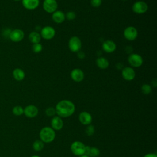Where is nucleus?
<instances>
[{
  "label": "nucleus",
  "instance_id": "obj_30",
  "mask_svg": "<svg viewBox=\"0 0 157 157\" xmlns=\"http://www.w3.org/2000/svg\"><path fill=\"white\" fill-rule=\"evenodd\" d=\"M90 4L92 7L97 8L99 7L102 4V0H91Z\"/></svg>",
  "mask_w": 157,
  "mask_h": 157
},
{
  "label": "nucleus",
  "instance_id": "obj_29",
  "mask_svg": "<svg viewBox=\"0 0 157 157\" xmlns=\"http://www.w3.org/2000/svg\"><path fill=\"white\" fill-rule=\"evenodd\" d=\"M65 17H66V18L67 20H72L75 18L76 14L73 11H69V12H67L65 14Z\"/></svg>",
  "mask_w": 157,
  "mask_h": 157
},
{
  "label": "nucleus",
  "instance_id": "obj_14",
  "mask_svg": "<svg viewBox=\"0 0 157 157\" xmlns=\"http://www.w3.org/2000/svg\"><path fill=\"white\" fill-rule=\"evenodd\" d=\"M71 77L74 82H80L84 78V72L79 68L74 69L71 72Z\"/></svg>",
  "mask_w": 157,
  "mask_h": 157
},
{
  "label": "nucleus",
  "instance_id": "obj_33",
  "mask_svg": "<svg viewBox=\"0 0 157 157\" xmlns=\"http://www.w3.org/2000/svg\"><path fill=\"white\" fill-rule=\"evenodd\" d=\"M151 85H152V86H153V87H156V85H157V83H156V79H155L154 80H153L152 82H151Z\"/></svg>",
  "mask_w": 157,
  "mask_h": 157
},
{
  "label": "nucleus",
  "instance_id": "obj_18",
  "mask_svg": "<svg viewBox=\"0 0 157 157\" xmlns=\"http://www.w3.org/2000/svg\"><path fill=\"white\" fill-rule=\"evenodd\" d=\"M52 18L56 23H62L66 19L65 13L61 10H56L52 13Z\"/></svg>",
  "mask_w": 157,
  "mask_h": 157
},
{
  "label": "nucleus",
  "instance_id": "obj_3",
  "mask_svg": "<svg viewBox=\"0 0 157 157\" xmlns=\"http://www.w3.org/2000/svg\"><path fill=\"white\" fill-rule=\"evenodd\" d=\"M71 151L75 156H82L85 155L86 145L80 141H74L71 145Z\"/></svg>",
  "mask_w": 157,
  "mask_h": 157
},
{
  "label": "nucleus",
  "instance_id": "obj_34",
  "mask_svg": "<svg viewBox=\"0 0 157 157\" xmlns=\"http://www.w3.org/2000/svg\"><path fill=\"white\" fill-rule=\"evenodd\" d=\"M78 157H89V156H87V155H83L80 156H78Z\"/></svg>",
  "mask_w": 157,
  "mask_h": 157
},
{
  "label": "nucleus",
  "instance_id": "obj_19",
  "mask_svg": "<svg viewBox=\"0 0 157 157\" xmlns=\"http://www.w3.org/2000/svg\"><path fill=\"white\" fill-rule=\"evenodd\" d=\"M85 155L89 157H98L100 155V150L95 147L86 146Z\"/></svg>",
  "mask_w": 157,
  "mask_h": 157
},
{
  "label": "nucleus",
  "instance_id": "obj_23",
  "mask_svg": "<svg viewBox=\"0 0 157 157\" xmlns=\"http://www.w3.org/2000/svg\"><path fill=\"white\" fill-rule=\"evenodd\" d=\"M44 147V143L40 140H36L33 144V148L36 151H41Z\"/></svg>",
  "mask_w": 157,
  "mask_h": 157
},
{
  "label": "nucleus",
  "instance_id": "obj_37",
  "mask_svg": "<svg viewBox=\"0 0 157 157\" xmlns=\"http://www.w3.org/2000/svg\"><path fill=\"white\" fill-rule=\"evenodd\" d=\"M121 1H127V0H121Z\"/></svg>",
  "mask_w": 157,
  "mask_h": 157
},
{
  "label": "nucleus",
  "instance_id": "obj_36",
  "mask_svg": "<svg viewBox=\"0 0 157 157\" xmlns=\"http://www.w3.org/2000/svg\"><path fill=\"white\" fill-rule=\"evenodd\" d=\"M13 1H21V0H13Z\"/></svg>",
  "mask_w": 157,
  "mask_h": 157
},
{
  "label": "nucleus",
  "instance_id": "obj_24",
  "mask_svg": "<svg viewBox=\"0 0 157 157\" xmlns=\"http://www.w3.org/2000/svg\"><path fill=\"white\" fill-rule=\"evenodd\" d=\"M152 87L149 84H144L141 86V91L144 94H148L151 92Z\"/></svg>",
  "mask_w": 157,
  "mask_h": 157
},
{
  "label": "nucleus",
  "instance_id": "obj_6",
  "mask_svg": "<svg viewBox=\"0 0 157 157\" xmlns=\"http://www.w3.org/2000/svg\"><path fill=\"white\" fill-rule=\"evenodd\" d=\"M129 64L134 67H139L143 64L142 57L137 53H131L128 58Z\"/></svg>",
  "mask_w": 157,
  "mask_h": 157
},
{
  "label": "nucleus",
  "instance_id": "obj_32",
  "mask_svg": "<svg viewBox=\"0 0 157 157\" xmlns=\"http://www.w3.org/2000/svg\"><path fill=\"white\" fill-rule=\"evenodd\" d=\"M144 157H157V155L156 153H150L145 155Z\"/></svg>",
  "mask_w": 157,
  "mask_h": 157
},
{
  "label": "nucleus",
  "instance_id": "obj_10",
  "mask_svg": "<svg viewBox=\"0 0 157 157\" xmlns=\"http://www.w3.org/2000/svg\"><path fill=\"white\" fill-rule=\"evenodd\" d=\"M44 10L49 13H52L56 10L58 3L56 0H44L43 2Z\"/></svg>",
  "mask_w": 157,
  "mask_h": 157
},
{
  "label": "nucleus",
  "instance_id": "obj_1",
  "mask_svg": "<svg viewBox=\"0 0 157 157\" xmlns=\"http://www.w3.org/2000/svg\"><path fill=\"white\" fill-rule=\"evenodd\" d=\"M56 113L61 118H67L74 114L75 110L74 104L67 99L61 100L55 106Z\"/></svg>",
  "mask_w": 157,
  "mask_h": 157
},
{
  "label": "nucleus",
  "instance_id": "obj_27",
  "mask_svg": "<svg viewBox=\"0 0 157 157\" xmlns=\"http://www.w3.org/2000/svg\"><path fill=\"white\" fill-rule=\"evenodd\" d=\"M42 49H43L42 45L40 43H37V44H33L32 50H33V52H34L36 53H40V52H42Z\"/></svg>",
  "mask_w": 157,
  "mask_h": 157
},
{
  "label": "nucleus",
  "instance_id": "obj_13",
  "mask_svg": "<svg viewBox=\"0 0 157 157\" xmlns=\"http://www.w3.org/2000/svg\"><path fill=\"white\" fill-rule=\"evenodd\" d=\"M64 126V122L60 117L56 115L53 117L51 120V128L55 131L61 130Z\"/></svg>",
  "mask_w": 157,
  "mask_h": 157
},
{
  "label": "nucleus",
  "instance_id": "obj_21",
  "mask_svg": "<svg viewBox=\"0 0 157 157\" xmlns=\"http://www.w3.org/2000/svg\"><path fill=\"white\" fill-rule=\"evenodd\" d=\"M96 63L97 66L101 69H107L109 66V61L104 57H99L96 60Z\"/></svg>",
  "mask_w": 157,
  "mask_h": 157
},
{
  "label": "nucleus",
  "instance_id": "obj_15",
  "mask_svg": "<svg viewBox=\"0 0 157 157\" xmlns=\"http://www.w3.org/2000/svg\"><path fill=\"white\" fill-rule=\"evenodd\" d=\"M78 120L82 124L87 126L91 124L92 121V116L89 112L83 111L81 112L78 115Z\"/></svg>",
  "mask_w": 157,
  "mask_h": 157
},
{
  "label": "nucleus",
  "instance_id": "obj_11",
  "mask_svg": "<svg viewBox=\"0 0 157 157\" xmlns=\"http://www.w3.org/2000/svg\"><path fill=\"white\" fill-rule=\"evenodd\" d=\"M121 75L124 80L131 81L135 78L136 72L132 67H125L121 71Z\"/></svg>",
  "mask_w": 157,
  "mask_h": 157
},
{
  "label": "nucleus",
  "instance_id": "obj_20",
  "mask_svg": "<svg viewBox=\"0 0 157 157\" xmlns=\"http://www.w3.org/2000/svg\"><path fill=\"white\" fill-rule=\"evenodd\" d=\"M13 78L17 81H21L25 77V73L24 71L20 68H16L12 72Z\"/></svg>",
  "mask_w": 157,
  "mask_h": 157
},
{
  "label": "nucleus",
  "instance_id": "obj_2",
  "mask_svg": "<svg viewBox=\"0 0 157 157\" xmlns=\"http://www.w3.org/2000/svg\"><path fill=\"white\" fill-rule=\"evenodd\" d=\"M56 136L55 131L51 127L45 126L41 129L39 132L40 140L44 143H50L54 140Z\"/></svg>",
  "mask_w": 157,
  "mask_h": 157
},
{
  "label": "nucleus",
  "instance_id": "obj_35",
  "mask_svg": "<svg viewBox=\"0 0 157 157\" xmlns=\"http://www.w3.org/2000/svg\"><path fill=\"white\" fill-rule=\"evenodd\" d=\"M31 157H40V156H38V155H33V156H31Z\"/></svg>",
  "mask_w": 157,
  "mask_h": 157
},
{
  "label": "nucleus",
  "instance_id": "obj_25",
  "mask_svg": "<svg viewBox=\"0 0 157 157\" xmlns=\"http://www.w3.org/2000/svg\"><path fill=\"white\" fill-rule=\"evenodd\" d=\"M23 112H24V109H23V107L20 105H16L12 109L13 113L17 116H20L23 114Z\"/></svg>",
  "mask_w": 157,
  "mask_h": 157
},
{
  "label": "nucleus",
  "instance_id": "obj_12",
  "mask_svg": "<svg viewBox=\"0 0 157 157\" xmlns=\"http://www.w3.org/2000/svg\"><path fill=\"white\" fill-rule=\"evenodd\" d=\"M39 113V110L37 107L34 105H27L24 109L23 113L25 115L26 117L29 118L36 117Z\"/></svg>",
  "mask_w": 157,
  "mask_h": 157
},
{
  "label": "nucleus",
  "instance_id": "obj_8",
  "mask_svg": "<svg viewBox=\"0 0 157 157\" xmlns=\"http://www.w3.org/2000/svg\"><path fill=\"white\" fill-rule=\"evenodd\" d=\"M25 37V33L20 29H15L12 30L9 34V37L13 42H19L21 41Z\"/></svg>",
  "mask_w": 157,
  "mask_h": 157
},
{
  "label": "nucleus",
  "instance_id": "obj_7",
  "mask_svg": "<svg viewBox=\"0 0 157 157\" xmlns=\"http://www.w3.org/2000/svg\"><path fill=\"white\" fill-rule=\"evenodd\" d=\"M40 36L45 40H50L55 36V29L50 26H46L42 28L40 31Z\"/></svg>",
  "mask_w": 157,
  "mask_h": 157
},
{
  "label": "nucleus",
  "instance_id": "obj_22",
  "mask_svg": "<svg viewBox=\"0 0 157 157\" xmlns=\"http://www.w3.org/2000/svg\"><path fill=\"white\" fill-rule=\"evenodd\" d=\"M41 38L40 34L37 31H32L28 36V39L33 44L40 43Z\"/></svg>",
  "mask_w": 157,
  "mask_h": 157
},
{
  "label": "nucleus",
  "instance_id": "obj_26",
  "mask_svg": "<svg viewBox=\"0 0 157 157\" xmlns=\"http://www.w3.org/2000/svg\"><path fill=\"white\" fill-rule=\"evenodd\" d=\"M95 131L94 126L93 125H91V124L89 125H87L86 129H85V134L88 136H91L94 134Z\"/></svg>",
  "mask_w": 157,
  "mask_h": 157
},
{
  "label": "nucleus",
  "instance_id": "obj_28",
  "mask_svg": "<svg viewBox=\"0 0 157 157\" xmlns=\"http://www.w3.org/2000/svg\"><path fill=\"white\" fill-rule=\"evenodd\" d=\"M45 114L48 117H54L55 115L56 114V110H55V109L53 107H47L46 109H45Z\"/></svg>",
  "mask_w": 157,
  "mask_h": 157
},
{
  "label": "nucleus",
  "instance_id": "obj_5",
  "mask_svg": "<svg viewBox=\"0 0 157 157\" xmlns=\"http://www.w3.org/2000/svg\"><path fill=\"white\" fill-rule=\"evenodd\" d=\"M148 9L147 4L143 1H137L134 3L132 7V11L137 14H143Z\"/></svg>",
  "mask_w": 157,
  "mask_h": 157
},
{
  "label": "nucleus",
  "instance_id": "obj_4",
  "mask_svg": "<svg viewBox=\"0 0 157 157\" xmlns=\"http://www.w3.org/2000/svg\"><path fill=\"white\" fill-rule=\"evenodd\" d=\"M69 50L72 52H78L82 47V42L80 38L77 36H72L70 38L68 42Z\"/></svg>",
  "mask_w": 157,
  "mask_h": 157
},
{
  "label": "nucleus",
  "instance_id": "obj_9",
  "mask_svg": "<svg viewBox=\"0 0 157 157\" xmlns=\"http://www.w3.org/2000/svg\"><path fill=\"white\" fill-rule=\"evenodd\" d=\"M123 35L126 39L131 41L135 40L137 37L138 31L135 27L130 26L124 29Z\"/></svg>",
  "mask_w": 157,
  "mask_h": 157
},
{
  "label": "nucleus",
  "instance_id": "obj_31",
  "mask_svg": "<svg viewBox=\"0 0 157 157\" xmlns=\"http://www.w3.org/2000/svg\"><path fill=\"white\" fill-rule=\"evenodd\" d=\"M77 56L79 58H85V53L83 52H81V51H79L77 52Z\"/></svg>",
  "mask_w": 157,
  "mask_h": 157
},
{
  "label": "nucleus",
  "instance_id": "obj_17",
  "mask_svg": "<svg viewBox=\"0 0 157 157\" xmlns=\"http://www.w3.org/2000/svg\"><path fill=\"white\" fill-rule=\"evenodd\" d=\"M23 6L28 10H34L38 7L39 0H21Z\"/></svg>",
  "mask_w": 157,
  "mask_h": 157
},
{
  "label": "nucleus",
  "instance_id": "obj_16",
  "mask_svg": "<svg viewBox=\"0 0 157 157\" xmlns=\"http://www.w3.org/2000/svg\"><path fill=\"white\" fill-rule=\"evenodd\" d=\"M102 49L104 52L108 53L113 52L117 48L115 43L111 40H107L102 43Z\"/></svg>",
  "mask_w": 157,
  "mask_h": 157
}]
</instances>
